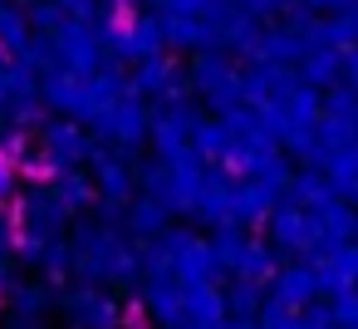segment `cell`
Listing matches in <instances>:
<instances>
[{
  "label": "cell",
  "instance_id": "cell-1",
  "mask_svg": "<svg viewBox=\"0 0 358 329\" xmlns=\"http://www.w3.org/2000/svg\"><path fill=\"white\" fill-rule=\"evenodd\" d=\"M69 251H74V275L89 285H143V251L133 246V236L123 226H103L99 216L79 221L69 231Z\"/></svg>",
  "mask_w": 358,
  "mask_h": 329
},
{
  "label": "cell",
  "instance_id": "cell-2",
  "mask_svg": "<svg viewBox=\"0 0 358 329\" xmlns=\"http://www.w3.org/2000/svg\"><path fill=\"white\" fill-rule=\"evenodd\" d=\"M59 314L69 329H123L128 324V304L108 285H89V280H74L59 290Z\"/></svg>",
  "mask_w": 358,
  "mask_h": 329
},
{
  "label": "cell",
  "instance_id": "cell-3",
  "mask_svg": "<svg viewBox=\"0 0 358 329\" xmlns=\"http://www.w3.org/2000/svg\"><path fill=\"white\" fill-rule=\"evenodd\" d=\"M187 84L201 94V104H206V108H216V118L245 104V99H241V69H236V64H231L221 50H211V55H196V64H192Z\"/></svg>",
  "mask_w": 358,
  "mask_h": 329
},
{
  "label": "cell",
  "instance_id": "cell-4",
  "mask_svg": "<svg viewBox=\"0 0 358 329\" xmlns=\"http://www.w3.org/2000/svg\"><path fill=\"white\" fill-rule=\"evenodd\" d=\"M148 128H152V108H148L138 94H128L123 104H113V108H103V113L94 118V133H99V143L118 148L123 158H133V153L148 143Z\"/></svg>",
  "mask_w": 358,
  "mask_h": 329
},
{
  "label": "cell",
  "instance_id": "cell-5",
  "mask_svg": "<svg viewBox=\"0 0 358 329\" xmlns=\"http://www.w3.org/2000/svg\"><path fill=\"white\" fill-rule=\"evenodd\" d=\"M196 104L192 99H172V104H157L152 108V128H148V143H152V158L162 162H177L192 153V128H196Z\"/></svg>",
  "mask_w": 358,
  "mask_h": 329
},
{
  "label": "cell",
  "instance_id": "cell-6",
  "mask_svg": "<svg viewBox=\"0 0 358 329\" xmlns=\"http://www.w3.org/2000/svg\"><path fill=\"white\" fill-rule=\"evenodd\" d=\"M50 162V177L55 172H69V167H89V153H94V138L84 133V123L74 118H45L40 123V143H35Z\"/></svg>",
  "mask_w": 358,
  "mask_h": 329
},
{
  "label": "cell",
  "instance_id": "cell-7",
  "mask_svg": "<svg viewBox=\"0 0 358 329\" xmlns=\"http://www.w3.org/2000/svg\"><path fill=\"white\" fill-rule=\"evenodd\" d=\"M89 177H94V187H99L103 202H133V197H138V167H133V158H123V153L108 148V143H94V153H89Z\"/></svg>",
  "mask_w": 358,
  "mask_h": 329
},
{
  "label": "cell",
  "instance_id": "cell-8",
  "mask_svg": "<svg viewBox=\"0 0 358 329\" xmlns=\"http://www.w3.org/2000/svg\"><path fill=\"white\" fill-rule=\"evenodd\" d=\"M74 216L59 206V197L50 192V182H35V187H25L20 192V211H15V226L25 231V236H45V241H55V236H64V226H69Z\"/></svg>",
  "mask_w": 358,
  "mask_h": 329
},
{
  "label": "cell",
  "instance_id": "cell-9",
  "mask_svg": "<svg viewBox=\"0 0 358 329\" xmlns=\"http://www.w3.org/2000/svg\"><path fill=\"white\" fill-rule=\"evenodd\" d=\"M55 40V55H59V69H69V74H99L103 64H108V55H103V45H99V30L94 25H79V20H69L64 30H55L50 35Z\"/></svg>",
  "mask_w": 358,
  "mask_h": 329
},
{
  "label": "cell",
  "instance_id": "cell-10",
  "mask_svg": "<svg viewBox=\"0 0 358 329\" xmlns=\"http://www.w3.org/2000/svg\"><path fill=\"white\" fill-rule=\"evenodd\" d=\"M50 309H59V295L45 280H15L6 290V329H45Z\"/></svg>",
  "mask_w": 358,
  "mask_h": 329
},
{
  "label": "cell",
  "instance_id": "cell-11",
  "mask_svg": "<svg viewBox=\"0 0 358 329\" xmlns=\"http://www.w3.org/2000/svg\"><path fill=\"white\" fill-rule=\"evenodd\" d=\"M265 304H280V309H309V304H319L314 260H289V265H280L275 280L265 285Z\"/></svg>",
  "mask_w": 358,
  "mask_h": 329
},
{
  "label": "cell",
  "instance_id": "cell-12",
  "mask_svg": "<svg viewBox=\"0 0 358 329\" xmlns=\"http://www.w3.org/2000/svg\"><path fill=\"white\" fill-rule=\"evenodd\" d=\"M265 241L280 251V255H314V241H309V216L280 197V206L265 216Z\"/></svg>",
  "mask_w": 358,
  "mask_h": 329
},
{
  "label": "cell",
  "instance_id": "cell-13",
  "mask_svg": "<svg viewBox=\"0 0 358 329\" xmlns=\"http://www.w3.org/2000/svg\"><path fill=\"white\" fill-rule=\"evenodd\" d=\"M143 309L157 329H182L187 304H182V280L177 275H143Z\"/></svg>",
  "mask_w": 358,
  "mask_h": 329
},
{
  "label": "cell",
  "instance_id": "cell-14",
  "mask_svg": "<svg viewBox=\"0 0 358 329\" xmlns=\"http://www.w3.org/2000/svg\"><path fill=\"white\" fill-rule=\"evenodd\" d=\"M187 79L172 69V59H143L138 69H133V94L138 99H157V104H172V99H187Z\"/></svg>",
  "mask_w": 358,
  "mask_h": 329
},
{
  "label": "cell",
  "instance_id": "cell-15",
  "mask_svg": "<svg viewBox=\"0 0 358 329\" xmlns=\"http://www.w3.org/2000/svg\"><path fill=\"white\" fill-rule=\"evenodd\" d=\"M314 275H319V295H329V300L358 290V241L314 255Z\"/></svg>",
  "mask_w": 358,
  "mask_h": 329
},
{
  "label": "cell",
  "instance_id": "cell-16",
  "mask_svg": "<svg viewBox=\"0 0 358 329\" xmlns=\"http://www.w3.org/2000/svg\"><path fill=\"white\" fill-rule=\"evenodd\" d=\"M172 275H177L182 285H221V280H226V265L216 260V251L206 246V236H196V241L172 260Z\"/></svg>",
  "mask_w": 358,
  "mask_h": 329
},
{
  "label": "cell",
  "instance_id": "cell-17",
  "mask_svg": "<svg viewBox=\"0 0 358 329\" xmlns=\"http://www.w3.org/2000/svg\"><path fill=\"white\" fill-rule=\"evenodd\" d=\"M294 74H299V84L304 89H314V94H329L334 84H343V55L338 50H324V45H314L299 64H294Z\"/></svg>",
  "mask_w": 358,
  "mask_h": 329
},
{
  "label": "cell",
  "instance_id": "cell-18",
  "mask_svg": "<svg viewBox=\"0 0 358 329\" xmlns=\"http://www.w3.org/2000/svg\"><path fill=\"white\" fill-rule=\"evenodd\" d=\"M167 226H172V211H167L162 202L143 197V192H138V197L123 206V231H128L133 241H157Z\"/></svg>",
  "mask_w": 358,
  "mask_h": 329
},
{
  "label": "cell",
  "instance_id": "cell-19",
  "mask_svg": "<svg viewBox=\"0 0 358 329\" xmlns=\"http://www.w3.org/2000/svg\"><path fill=\"white\" fill-rule=\"evenodd\" d=\"M314 45L299 35V30H289V25H280V30H265L260 35V50H255V59L260 64H280V69H294L304 55H309Z\"/></svg>",
  "mask_w": 358,
  "mask_h": 329
},
{
  "label": "cell",
  "instance_id": "cell-20",
  "mask_svg": "<svg viewBox=\"0 0 358 329\" xmlns=\"http://www.w3.org/2000/svg\"><path fill=\"white\" fill-rule=\"evenodd\" d=\"M275 270H280V251H275L270 241L250 236V241H245V251H241V255H236V265H231V280L270 285V280H275Z\"/></svg>",
  "mask_w": 358,
  "mask_h": 329
},
{
  "label": "cell",
  "instance_id": "cell-21",
  "mask_svg": "<svg viewBox=\"0 0 358 329\" xmlns=\"http://www.w3.org/2000/svg\"><path fill=\"white\" fill-rule=\"evenodd\" d=\"M50 192L59 197V206H64L69 216L89 211V202L99 197V187H94V177H89V167H69V172H55V177H50Z\"/></svg>",
  "mask_w": 358,
  "mask_h": 329
},
{
  "label": "cell",
  "instance_id": "cell-22",
  "mask_svg": "<svg viewBox=\"0 0 358 329\" xmlns=\"http://www.w3.org/2000/svg\"><path fill=\"white\" fill-rule=\"evenodd\" d=\"M133 94V79H123V69H113V64H103L99 74H89V123L103 113V108H113V104H123Z\"/></svg>",
  "mask_w": 358,
  "mask_h": 329
},
{
  "label": "cell",
  "instance_id": "cell-23",
  "mask_svg": "<svg viewBox=\"0 0 358 329\" xmlns=\"http://www.w3.org/2000/svg\"><path fill=\"white\" fill-rule=\"evenodd\" d=\"M260 35H265V30H260V20H255V15H245L241 6L221 20V50H231V55H250V59H255Z\"/></svg>",
  "mask_w": 358,
  "mask_h": 329
},
{
  "label": "cell",
  "instance_id": "cell-24",
  "mask_svg": "<svg viewBox=\"0 0 358 329\" xmlns=\"http://www.w3.org/2000/svg\"><path fill=\"white\" fill-rule=\"evenodd\" d=\"M226 148H231L226 123L221 118H196V128H192V158L206 162V167H221L226 162Z\"/></svg>",
  "mask_w": 358,
  "mask_h": 329
},
{
  "label": "cell",
  "instance_id": "cell-25",
  "mask_svg": "<svg viewBox=\"0 0 358 329\" xmlns=\"http://www.w3.org/2000/svg\"><path fill=\"white\" fill-rule=\"evenodd\" d=\"M285 202H294L299 211H314V206H329V202H334V187H329L324 172L299 167V172L289 177V187H285Z\"/></svg>",
  "mask_w": 358,
  "mask_h": 329
},
{
  "label": "cell",
  "instance_id": "cell-26",
  "mask_svg": "<svg viewBox=\"0 0 358 329\" xmlns=\"http://www.w3.org/2000/svg\"><path fill=\"white\" fill-rule=\"evenodd\" d=\"M182 304L192 324H226V295L221 285H182Z\"/></svg>",
  "mask_w": 358,
  "mask_h": 329
},
{
  "label": "cell",
  "instance_id": "cell-27",
  "mask_svg": "<svg viewBox=\"0 0 358 329\" xmlns=\"http://www.w3.org/2000/svg\"><path fill=\"white\" fill-rule=\"evenodd\" d=\"M35 275H40L45 285H64V280L74 275V251H69V241H64V236L45 241V255L35 260Z\"/></svg>",
  "mask_w": 358,
  "mask_h": 329
},
{
  "label": "cell",
  "instance_id": "cell-28",
  "mask_svg": "<svg viewBox=\"0 0 358 329\" xmlns=\"http://www.w3.org/2000/svg\"><path fill=\"white\" fill-rule=\"evenodd\" d=\"M226 319H255L265 309V285H250V280H231L226 290Z\"/></svg>",
  "mask_w": 358,
  "mask_h": 329
},
{
  "label": "cell",
  "instance_id": "cell-29",
  "mask_svg": "<svg viewBox=\"0 0 358 329\" xmlns=\"http://www.w3.org/2000/svg\"><path fill=\"white\" fill-rule=\"evenodd\" d=\"M30 15H20L15 6H0V50L6 55H20L25 45H30Z\"/></svg>",
  "mask_w": 358,
  "mask_h": 329
},
{
  "label": "cell",
  "instance_id": "cell-30",
  "mask_svg": "<svg viewBox=\"0 0 358 329\" xmlns=\"http://www.w3.org/2000/svg\"><path fill=\"white\" fill-rule=\"evenodd\" d=\"M324 177H329V187H334V192H338V187H348V182H358V143H348V148L329 153Z\"/></svg>",
  "mask_w": 358,
  "mask_h": 329
},
{
  "label": "cell",
  "instance_id": "cell-31",
  "mask_svg": "<svg viewBox=\"0 0 358 329\" xmlns=\"http://www.w3.org/2000/svg\"><path fill=\"white\" fill-rule=\"evenodd\" d=\"M64 25H69V15H64L59 0H40V6H30V30H35V35H55V30H64Z\"/></svg>",
  "mask_w": 358,
  "mask_h": 329
},
{
  "label": "cell",
  "instance_id": "cell-32",
  "mask_svg": "<svg viewBox=\"0 0 358 329\" xmlns=\"http://www.w3.org/2000/svg\"><path fill=\"white\" fill-rule=\"evenodd\" d=\"M255 319H260V329H304V309H280V304H265Z\"/></svg>",
  "mask_w": 358,
  "mask_h": 329
},
{
  "label": "cell",
  "instance_id": "cell-33",
  "mask_svg": "<svg viewBox=\"0 0 358 329\" xmlns=\"http://www.w3.org/2000/svg\"><path fill=\"white\" fill-rule=\"evenodd\" d=\"M329 314H334V324H338V329H358V290L334 295V300H329Z\"/></svg>",
  "mask_w": 358,
  "mask_h": 329
},
{
  "label": "cell",
  "instance_id": "cell-34",
  "mask_svg": "<svg viewBox=\"0 0 358 329\" xmlns=\"http://www.w3.org/2000/svg\"><path fill=\"white\" fill-rule=\"evenodd\" d=\"M10 197H20V172H15V162L0 158V202H10Z\"/></svg>",
  "mask_w": 358,
  "mask_h": 329
},
{
  "label": "cell",
  "instance_id": "cell-35",
  "mask_svg": "<svg viewBox=\"0 0 358 329\" xmlns=\"http://www.w3.org/2000/svg\"><path fill=\"white\" fill-rule=\"evenodd\" d=\"M15 236H20V226L0 211V255H6V260H15Z\"/></svg>",
  "mask_w": 358,
  "mask_h": 329
},
{
  "label": "cell",
  "instance_id": "cell-36",
  "mask_svg": "<svg viewBox=\"0 0 358 329\" xmlns=\"http://www.w3.org/2000/svg\"><path fill=\"white\" fill-rule=\"evenodd\" d=\"M343 84L358 94V45H353V50H343Z\"/></svg>",
  "mask_w": 358,
  "mask_h": 329
},
{
  "label": "cell",
  "instance_id": "cell-37",
  "mask_svg": "<svg viewBox=\"0 0 358 329\" xmlns=\"http://www.w3.org/2000/svg\"><path fill=\"white\" fill-rule=\"evenodd\" d=\"M108 6H113V10H123V15H128V10H143V6H148V0H108Z\"/></svg>",
  "mask_w": 358,
  "mask_h": 329
},
{
  "label": "cell",
  "instance_id": "cell-38",
  "mask_svg": "<svg viewBox=\"0 0 358 329\" xmlns=\"http://www.w3.org/2000/svg\"><path fill=\"white\" fill-rule=\"evenodd\" d=\"M10 285H15V280H10V260L0 255V290H10Z\"/></svg>",
  "mask_w": 358,
  "mask_h": 329
},
{
  "label": "cell",
  "instance_id": "cell-39",
  "mask_svg": "<svg viewBox=\"0 0 358 329\" xmlns=\"http://www.w3.org/2000/svg\"><path fill=\"white\" fill-rule=\"evenodd\" d=\"M226 329H260V319H226Z\"/></svg>",
  "mask_w": 358,
  "mask_h": 329
},
{
  "label": "cell",
  "instance_id": "cell-40",
  "mask_svg": "<svg viewBox=\"0 0 358 329\" xmlns=\"http://www.w3.org/2000/svg\"><path fill=\"white\" fill-rule=\"evenodd\" d=\"M25 6H40V0H25Z\"/></svg>",
  "mask_w": 358,
  "mask_h": 329
},
{
  "label": "cell",
  "instance_id": "cell-41",
  "mask_svg": "<svg viewBox=\"0 0 358 329\" xmlns=\"http://www.w3.org/2000/svg\"><path fill=\"white\" fill-rule=\"evenodd\" d=\"M0 6H6V0H0Z\"/></svg>",
  "mask_w": 358,
  "mask_h": 329
}]
</instances>
